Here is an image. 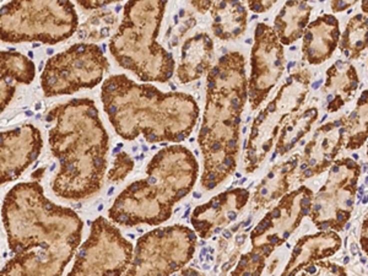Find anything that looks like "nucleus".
I'll list each match as a JSON object with an SVG mask.
<instances>
[{
	"instance_id": "obj_1",
	"label": "nucleus",
	"mask_w": 368,
	"mask_h": 276,
	"mask_svg": "<svg viewBox=\"0 0 368 276\" xmlns=\"http://www.w3.org/2000/svg\"><path fill=\"white\" fill-rule=\"evenodd\" d=\"M2 216L12 254L2 276H62L81 242L78 214L50 202L38 182H27L8 192Z\"/></svg>"
},
{
	"instance_id": "obj_2",
	"label": "nucleus",
	"mask_w": 368,
	"mask_h": 276,
	"mask_svg": "<svg viewBox=\"0 0 368 276\" xmlns=\"http://www.w3.org/2000/svg\"><path fill=\"white\" fill-rule=\"evenodd\" d=\"M52 120L56 126L50 130V145L60 164L53 192L68 200L94 196L104 184L108 152V135L96 104L74 98L54 107L47 116V122Z\"/></svg>"
},
{
	"instance_id": "obj_3",
	"label": "nucleus",
	"mask_w": 368,
	"mask_h": 276,
	"mask_svg": "<svg viewBox=\"0 0 368 276\" xmlns=\"http://www.w3.org/2000/svg\"><path fill=\"white\" fill-rule=\"evenodd\" d=\"M101 100L110 124L126 140L142 134L148 142H180L190 135L199 117L190 94L161 92L126 75L104 80Z\"/></svg>"
},
{
	"instance_id": "obj_4",
	"label": "nucleus",
	"mask_w": 368,
	"mask_h": 276,
	"mask_svg": "<svg viewBox=\"0 0 368 276\" xmlns=\"http://www.w3.org/2000/svg\"><path fill=\"white\" fill-rule=\"evenodd\" d=\"M247 100L244 59L227 53L208 74L206 104L198 142L204 156L202 186L215 189L236 167L238 126Z\"/></svg>"
},
{
	"instance_id": "obj_5",
	"label": "nucleus",
	"mask_w": 368,
	"mask_h": 276,
	"mask_svg": "<svg viewBox=\"0 0 368 276\" xmlns=\"http://www.w3.org/2000/svg\"><path fill=\"white\" fill-rule=\"evenodd\" d=\"M146 178L129 184L108 211L110 220L126 227L158 226L172 216L173 206L193 189L199 174L196 158L184 146H168L148 164Z\"/></svg>"
},
{
	"instance_id": "obj_6",
	"label": "nucleus",
	"mask_w": 368,
	"mask_h": 276,
	"mask_svg": "<svg viewBox=\"0 0 368 276\" xmlns=\"http://www.w3.org/2000/svg\"><path fill=\"white\" fill-rule=\"evenodd\" d=\"M166 2H128L118 31L110 42V54L140 80L167 82L176 62L158 42Z\"/></svg>"
},
{
	"instance_id": "obj_7",
	"label": "nucleus",
	"mask_w": 368,
	"mask_h": 276,
	"mask_svg": "<svg viewBox=\"0 0 368 276\" xmlns=\"http://www.w3.org/2000/svg\"><path fill=\"white\" fill-rule=\"evenodd\" d=\"M78 27L72 2H10L2 8V40L56 44L69 38Z\"/></svg>"
},
{
	"instance_id": "obj_8",
	"label": "nucleus",
	"mask_w": 368,
	"mask_h": 276,
	"mask_svg": "<svg viewBox=\"0 0 368 276\" xmlns=\"http://www.w3.org/2000/svg\"><path fill=\"white\" fill-rule=\"evenodd\" d=\"M196 234L183 224L160 227L138 240L134 256L123 276H170L192 260Z\"/></svg>"
},
{
	"instance_id": "obj_9",
	"label": "nucleus",
	"mask_w": 368,
	"mask_h": 276,
	"mask_svg": "<svg viewBox=\"0 0 368 276\" xmlns=\"http://www.w3.org/2000/svg\"><path fill=\"white\" fill-rule=\"evenodd\" d=\"M110 64L104 50L94 43H76L47 60L40 74L46 97L72 94L92 88L102 81Z\"/></svg>"
},
{
	"instance_id": "obj_10",
	"label": "nucleus",
	"mask_w": 368,
	"mask_h": 276,
	"mask_svg": "<svg viewBox=\"0 0 368 276\" xmlns=\"http://www.w3.org/2000/svg\"><path fill=\"white\" fill-rule=\"evenodd\" d=\"M132 256V243L114 224L98 218L92 224L90 236L80 247L68 276H122L130 266Z\"/></svg>"
},
{
	"instance_id": "obj_11",
	"label": "nucleus",
	"mask_w": 368,
	"mask_h": 276,
	"mask_svg": "<svg viewBox=\"0 0 368 276\" xmlns=\"http://www.w3.org/2000/svg\"><path fill=\"white\" fill-rule=\"evenodd\" d=\"M40 132L31 124L2 132V184L18 180L40 156Z\"/></svg>"
},
{
	"instance_id": "obj_12",
	"label": "nucleus",
	"mask_w": 368,
	"mask_h": 276,
	"mask_svg": "<svg viewBox=\"0 0 368 276\" xmlns=\"http://www.w3.org/2000/svg\"><path fill=\"white\" fill-rule=\"evenodd\" d=\"M281 50L276 46V38L272 30L265 24H259L256 30V44L252 53V75L248 96L252 107L256 108L274 86L272 68L281 66V56L270 62V58Z\"/></svg>"
},
{
	"instance_id": "obj_13",
	"label": "nucleus",
	"mask_w": 368,
	"mask_h": 276,
	"mask_svg": "<svg viewBox=\"0 0 368 276\" xmlns=\"http://www.w3.org/2000/svg\"><path fill=\"white\" fill-rule=\"evenodd\" d=\"M250 193L246 189H234L218 194L209 202L200 205L193 211L190 222L202 238H209L220 231L221 226L236 220L240 209H228L227 206L237 202H248Z\"/></svg>"
},
{
	"instance_id": "obj_14",
	"label": "nucleus",
	"mask_w": 368,
	"mask_h": 276,
	"mask_svg": "<svg viewBox=\"0 0 368 276\" xmlns=\"http://www.w3.org/2000/svg\"><path fill=\"white\" fill-rule=\"evenodd\" d=\"M214 43L206 34H199L184 42L180 52V63L177 76L182 84L200 79L205 72H210Z\"/></svg>"
},
{
	"instance_id": "obj_15",
	"label": "nucleus",
	"mask_w": 368,
	"mask_h": 276,
	"mask_svg": "<svg viewBox=\"0 0 368 276\" xmlns=\"http://www.w3.org/2000/svg\"><path fill=\"white\" fill-rule=\"evenodd\" d=\"M2 72H0V98L2 110H5L15 94L18 84L28 85L36 76V66L24 54L15 50H2Z\"/></svg>"
},
{
	"instance_id": "obj_16",
	"label": "nucleus",
	"mask_w": 368,
	"mask_h": 276,
	"mask_svg": "<svg viewBox=\"0 0 368 276\" xmlns=\"http://www.w3.org/2000/svg\"><path fill=\"white\" fill-rule=\"evenodd\" d=\"M212 15V31L216 37L226 40L240 36L246 26V12L242 2H214L210 9Z\"/></svg>"
},
{
	"instance_id": "obj_17",
	"label": "nucleus",
	"mask_w": 368,
	"mask_h": 276,
	"mask_svg": "<svg viewBox=\"0 0 368 276\" xmlns=\"http://www.w3.org/2000/svg\"><path fill=\"white\" fill-rule=\"evenodd\" d=\"M117 22V16L110 12H97L91 16L88 22L79 30V37L82 40H98L110 36V30Z\"/></svg>"
},
{
	"instance_id": "obj_18",
	"label": "nucleus",
	"mask_w": 368,
	"mask_h": 276,
	"mask_svg": "<svg viewBox=\"0 0 368 276\" xmlns=\"http://www.w3.org/2000/svg\"><path fill=\"white\" fill-rule=\"evenodd\" d=\"M134 168V161L130 156L126 152H120L116 156L113 168L108 173V180L110 182H120L128 176V173Z\"/></svg>"
},
{
	"instance_id": "obj_19",
	"label": "nucleus",
	"mask_w": 368,
	"mask_h": 276,
	"mask_svg": "<svg viewBox=\"0 0 368 276\" xmlns=\"http://www.w3.org/2000/svg\"><path fill=\"white\" fill-rule=\"evenodd\" d=\"M264 269V260L260 263H253L250 260V254L243 256L238 263L236 270L232 272L231 276H260Z\"/></svg>"
},
{
	"instance_id": "obj_20",
	"label": "nucleus",
	"mask_w": 368,
	"mask_h": 276,
	"mask_svg": "<svg viewBox=\"0 0 368 276\" xmlns=\"http://www.w3.org/2000/svg\"><path fill=\"white\" fill-rule=\"evenodd\" d=\"M110 2H112L110 0H107V2L98 0V2H78V4L86 10H96L100 9V8H104L106 5L110 4Z\"/></svg>"
},
{
	"instance_id": "obj_21",
	"label": "nucleus",
	"mask_w": 368,
	"mask_h": 276,
	"mask_svg": "<svg viewBox=\"0 0 368 276\" xmlns=\"http://www.w3.org/2000/svg\"><path fill=\"white\" fill-rule=\"evenodd\" d=\"M212 2H192L190 4L193 5L194 8H196L199 12H208V10L211 9V6H212Z\"/></svg>"
},
{
	"instance_id": "obj_22",
	"label": "nucleus",
	"mask_w": 368,
	"mask_h": 276,
	"mask_svg": "<svg viewBox=\"0 0 368 276\" xmlns=\"http://www.w3.org/2000/svg\"><path fill=\"white\" fill-rule=\"evenodd\" d=\"M268 6H272V4H263V2H250V8L253 12H263Z\"/></svg>"
},
{
	"instance_id": "obj_23",
	"label": "nucleus",
	"mask_w": 368,
	"mask_h": 276,
	"mask_svg": "<svg viewBox=\"0 0 368 276\" xmlns=\"http://www.w3.org/2000/svg\"><path fill=\"white\" fill-rule=\"evenodd\" d=\"M336 216H338V221H339V224H342V222H344V221H346L348 218H350V214H348L346 211L340 210L339 212H338Z\"/></svg>"
},
{
	"instance_id": "obj_24",
	"label": "nucleus",
	"mask_w": 368,
	"mask_h": 276,
	"mask_svg": "<svg viewBox=\"0 0 368 276\" xmlns=\"http://www.w3.org/2000/svg\"><path fill=\"white\" fill-rule=\"evenodd\" d=\"M306 270H307V272L310 275H314L316 272V266H314V265H310V266H308Z\"/></svg>"
},
{
	"instance_id": "obj_25",
	"label": "nucleus",
	"mask_w": 368,
	"mask_h": 276,
	"mask_svg": "<svg viewBox=\"0 0 368 276\" xmlns=\"http://www.w3.org/2000/svg\"><path fill=\"white\" fill-rule=\"evenodd\" d=\"M318 227L320 230H326V228H328V227H330V222L329 221H324V222L318 224Z\"/></svg>"
},
{
	"instance_id": "obj_26",
	"label": "nucleus",
	"mask_w": 368,
	"mask_h": 276,
	"mask_svg": "<svg viewBox=\"0 0 368 276\" xmlns=\"http://www.w3.org/2000/svg\"><path fill=\"white\" fill-rule=\"evenodd\" d=\"M301 205L303 208H304L306 205H308V206H310V198H303V199L301 200Z\"/></svg>"
},
{
	"instance_id": "obj_27",
	"label": "nucleus",
	"mask_w": 368,
	"mask_h": 276,
	"mask_svg": "<svg viewBox=\"0 0 368 276\" xmlns=\"http://www.w3.org/2000/svg\"><path fill=\"white\" fill-rule=\"evenodd\" d=\"M346 164H348V167H351V168H356V164L352 161V160H350V158L346 160Z\"/></svg>"
},
{
	"instance_id": "obj_28",
	"label": "nucleus",
	"mask_w": 368,
	"mask_h": 276,
	"mask_svg": "<svg viewBox=\"0 0 368 276\" xmlns=\"http://www.w3.org/2000/svg\"><path fill=\"white\" fill-rule=\"evenodd\" d=\"M310 206L302 208V210H301L302 215H308V214H310Z\"/></svg>"
},
{
	"instance_id": "obj_29",
	"label": "nucleus",
	"mask_w": 368,
	"mask_h": 276,
	"mask_svg": "<svg viewBox=\"0 0 368 276\" xmlns=\"http://www.w3.org/2000/svg\"><path fill=\"white\" fill-rule=\"evenodd\" d=\"M340 36V31L339 30H334V32H332V37H334L335 40H338V38H339Z\"/></svg>"
},
{
	"instance_id": "obj_30",
	"label": "nucleus",
	"mask_w": 368,
	"mask_h": 276,
	"mask_svg": "<svg viewBox=\"0 0 368 276\" xmlns=\"http://www.w3.org/2000/svg\"><path fill=\"white\" fill-rule=\"evenodd\" d=\"M348 6V4H346L345 2H339V4H338V8H339V10H342L344 8Z\"/></svg>"
},
{
	"instance_id": "obj_31",
	"label": "nucleus",
	"mask_w": 368,
	"mask_h": 276,
	"mask_svg": "<svg viewBox=\"0 0 368 276\" xmlns=\"http://www.w3.org/2000/svg\"><path fill=\"white\" fill-rule=\"evenodd\" d=\"M312 174H313L312 170H306V171H304V176H306V177H310V176H312Z\"/></svg>"
},
{
	"instance_id": "obj_32",
	"label": "nucleus",
	"mask_w": 368,
	"mask_h": 276,
	"mask_svg": "<svg viewBox=\"0 0 368 276\" xmlns=\"http://www.w3.org/2000/svg\"><path fill=\"white\" fill-rule=\"evenodd\" d=\"M322 82H323V81H322V80L316 81V82H314V84H313V85H312V88H319V85H320V84H322Z\"/></svg>"
},
{
	"instance_id": "obj_33",
	"label": "nucleus",
	"mask_w": 368,
	"mask_h": 276,
	"mask_svg": "<svg viewBox=\"0 0 368 276\" xmlns=\"http://www.w3.org/2000/svg\"><path fill=\"white\" fill-rule=\"evenodd\" d=\"M357 47H358V48H364V42H362V40H358V42H357Z\"/></svg>"
},
{
	"instance_id": "obj_34",
	"label": "nucleus",
	"mask_w": 368,
	"mask_h": 276,
	"mask_svg": "<svg viewBox=\"0 0 368 276\" xmlns=\"http://www.w3.org/2000/svg\"><path fill=\"white\" fill-rule=\"evenodd\" d=\"M322 209V206H320V205H319V204H316V205H314V211H316V212H318V211L319 210H320Z\"/></svg>"
},
{
	"instance_id": "obj_35",
	"label": "nucleus",
	"mask_w": 368,
	"mask_h": 276,
	"mask_svg": "<svg viewBox=\"0 0 368 276\" xmlns=\"http://www.w3.org/2000/svg\"><path fill=\"white\" fill-rule=\"evenodd\" d=\"M354 204V202H352V200H346V205H348V206H351V205H352Z\"/></svg>"
},
{
	"instance_id": "obj_36",
	"label": "nucleus",
	"mask_w": 368,
	"mask_h": 276,
	"mask_svg": "<svg viewBox=\"0 0 368 276\" xmlns=\"http://www.w3.org/2000/svg\"><path fill=\"white\" fill-rule=\"evenodd\" d=\"M356 244H352V247H351V252H352V254H356Z\"/></svg>"
},
{
	"instance_id": "obj_37",
	"label": "nucleus",
	"mask_w": 368,
	"mask_h": 276,
	"mask_svg": "<svg viewBox=\"0 0 368 276\" xmlns=\"http://www.w3.org/2000/svg\"><path fill=\"white\" fill-rule=\"evenodd\" d=\"M301 170H302V171H306V170H307V164H301Z\"/></svg>"
},
{
	"instance_id": "obj_38",
	"label": "nucleus",
	"mask_w": 368,
	"mask_h": 276,
	"mask_svg": "<svg viewBox=\"0 0 368 276\" xmlns=\"http://www.w3.org/2000/svg\"><path fill=\"white\" fill-rule=\"evenodd\" d=\"M362 202H364V204H367V202H368V196H364V199L362 200Z\"/></svg>"
},
{
	"instance_id": "obj_39",
	"label": "nucleus",
	"mask_w": 368,
	"mask_h": 276,
	"mask_svg": "<svg viewBox=\"0 0 368 276\" xmlns=\"http://www.w3.org/2000/svg\"><path fill=\"white\" fill-rule=\"evenodd\" d=\"M356 116H357V112H354V113H352V114H351V116H350V119H355V117H356Z\"/></svg>"
},
{
	"instance_id": "obj_40",
	"label": "nucleus",
	"mask_w": 368,
	"mask_h": 276,
	"mask_svg": "<svg viewBox=\"0 0 368 276\" xmlns=\"http://www.w3.org/2000/svg\"><path fill=\"white\" fill-rule=\"evenodd\" d=\"M340 124H342V122H340V120H336V122H335V123H334V126H339Z\"/></svg>"
},
{
	"instance_id": "obj_41",
	"label": "nucleus",
	"mask_w": 368,
	"mask_h": 276,
	"mask_svg": "<svg viewBox=\"0 0 368 276\" xmlns=\"http://www.w3.org/2000/svg\"><path fill=\"white\" fill-rule=\"evenodd\" d=\"M312 116H313V117H316V110H314V108L312 110Z\"/></svg>"
},
{
	"instance_id": "obj_42",
	"label": "nucleus",
	"mask_w": 368,
	"mask_h": 276,
	"mask_svg": "<svg viewBox=\"0 0 368 276\" xmlns=\"http://www.w3.org/2000/svg\"><path fill=\"white\" fill-rule=\"evenodd\" d=\"M294 66V62H291V63H288V69H290V68H292V66Z\"/></svg>"
},
{
	"instance_id": "obj_43",
	"label": "nucleus",
	"mask_w": 368,
	"mask_h": 276,
	"mask_svg": "<svg viewBox=\"0 0 368 276\" xmlns=\"http://www.w3.org/2000/svg\"><path fill=\"white\" fill-rule=\"evenodd\" d=\"M348 260H350V259H348V256H346V258H345V259H344V263H345V264H348Z\"/></svg>"
},
{
	"instance_id": "obj_44",
	"label": "nucleus",
	"mask_w": 368,
	"mask_h": 276,
	"mask_svg": "<svg viewBox=\"0 0 368 276\" xmlns=\"http://www.w3.org/2000/svg\"><path fill=\"white\" fill-rule=\"evenodd\" d=\"M310 166H313V164H316V160H310Z\"/></svg>"
},
{
	"instance_id": "obj_45",
	"label": "nucleus",
	"mask_w": 368,
	"mask_h": 276,
	"mask_svg": "<svg viewBox=\"0 0 368 276\" xmlns=\"http://www.w3.org/2000/svg\"><path fill=\"white\" fill-rule=\"evenodd\" d=\"M338 171H339V168H338V167H336V166H335V167H332V172H338Z\"/></svg>"
},
{
	"instance_id": "obj_46",
	"label": "nucleus",
	"mask_w": 368,
	"mask_h": 276,
	"mask_svg": "<svg viewBox=\"0 0 368 276\" xmlns=\"http://www.w3.org/2000/svg\"><path fill=\"white\" fill-rule=\"evenodd\" d=\"M350 227H351V224H350V222L346 224V226H345V228H346V230H348V228H350Z\"/></svg>"
},
{
	"instance_id": "obj_47",
	"label": "nucleus",
	"mask_w": 368,
	"mask_h": 276,
	"mask_svg": "<svg viewBox=\"0 0 368 276\" xmlns=\"http://www.w3.org/2000/svg\"><path fill=\"white\" fill-rule=\"evenodd\" d=\"M332 94H329V96H328V102H332Z\"/></svg>"
},
{
	"instance_id": "obj_48",
	"label": "nucleus",
	"mask_w": 368,
	"mask_h": 276,
	"mask_svg": "<svg viewBox=\"0 0 368 276\" xmlns=\"http://www.w3.org/2000/svg\"><path fill=\"white\" fill-rule=\"evenodd\" d=\"M354 158H355V160L358 158V155H356V154H354Z\"/></svg>"
},
{
	"instance_id": "obj_49",
	"label": "nucleus",
	"mask_w": 368,
	"mask_h": 276,
	"mask_svg": "<svg viewBox=\"0 0 368 276\" xmlns=\"http://www.w3.org/2000/svg\"><path fill=\"white\" fill-rule=\"evenodd\" d=\"M366 184H368V177L366 178Z\"/></svg>"
},
{
	"instance_id": "obj_50",
	"label": "nucleus",
	"mask_w": 368,
	"mask_h": 276,
	"mask_svg": "<svg viewBox=\"0 0 368 276\" xmlns=\"http://www.w3.org/2000/svg\"><path fill=\"white\" fill-rule=\"evenodd\" d=\"M339 276H346V275H345V274H344V272H342V275H339Z\"/></svg>"
}]
</instances>
